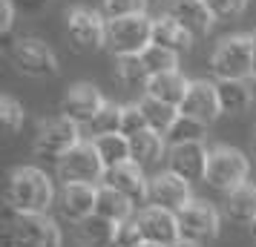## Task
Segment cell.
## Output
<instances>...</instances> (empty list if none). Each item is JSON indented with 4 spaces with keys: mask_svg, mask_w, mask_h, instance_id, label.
I'll return each instance as SVG.
<instances>
[{
    "mask_svg": "<svg viewBox=\"0 0 256 247\" xmlns=\"http://www.w3.org/2000/svg\"><path fill=\"white\" fill-rule=\"evenodd\" d=\"M248 173H250V161L248 155L233 150V147H216L210 150V164H208V181L213 190L219 193H230V190L248 184Z\"/></svg>",
    "mask_w": 256,
    "mask_h": 247,
    "instance_id": "4",
    "label": "cell"
},
{
    "mask_svg": "<svg viewBox=\"0 0 256 247\" xmlns=\"http://www.w3.org/2000/svg\"><path fill=\"white\" fill-rule=\"evenodd\" d=\"M254 150H256V130H254Z\"/></svg>",
    "mask_w": 256,
    "mask_h": 247,
    "instance_id": "41",
    "label": "cell"
},
{
    "mask_svg": "<svg viewBox=\"0 0 256 247\" xmlns=\"http://www.w3.org/2000/svg\"><path fill=\"white\" fill-rule=\"evenodd\" d=\"M167 173L182 178L187 184H198L208 178V164H210V150L204 144H176L167 150Z\"/></svg>",
    "mask_w": 256,
    "mask_h": 247,
    "instance_id": "10",
    "label": "cell"
},
{
    "mask_svg": "<svg viewBox=\"0 0 256 247\" xmlns=\"http://www.w3.org/2000/svg\"><path fill=\"white\" fill-rule=\"evenodd\" d=\"M121 109H124V106H116V104H110V101H106V106L101 109V115L92 121L95 138H98V135L118 132V127H121Z\"/></svg>",
    "mask_w": 256,
    "mask_h": 247,
    "instance_id": "34",
    "label": "cell"
},
{
    "mask_svg": "<svg viewBox=\"0 0 256 247\" xmlns=\"http://www.w3.org/2000/svg\"><path fill=\"white\" fill-rule=\"evenodd\" d=\"M136 222L141 227L144 245H156V247H176L182 242V227H178V216L162 207H144L136 216Z\"/></svg>",
    "mask_w": 256,
    "mask_h": 247,
    "instance_id": "13",
    "label": "cell"
},
{
    "mask_svg": "<svg viewBox=\"0 0 256 247\" xmlns=\"http://www.w3.org/2000/svg\"><path fill=\"white\" fill-rule=\"evenodd\" d=\"M95 150L101 155V164L106 170L112 167H121V164H130L132 161V153H130V138H124L121 132H110V135H98L92 138Z\"/></svg>",
    "mask_w": 256,
    "mask_h": 247,
    "instance_id": "26",
    "label": "cell"
},
{
    "mask_svg": "<svg viewBox=\"0 0 256 247\" xmlns=\"http://www.w3.org/2000/svg\"><path fill=\"white\" fill-rule=\"evenodd\" d=\"M6 201L14 216H46L55 201V187L44 170L38 167H14L6 181Z\"/></svg>",
    "mask_w": 256,
    "mask_h": 247,
    "instance_id": "1",
    "label": "cell"
},
{
    "mask_svg": "<svg viewBox=\"0 0 256 247\" xmlns=\"http://www.w3.org/2000/svg\"><path fill=\"white\" fill-rule=\"evenodd\" d=\"M178 112L184 118H193L198 124L210 127V124L222 115L216 81H190V89H187L184 101L178 106Z\"/></svg>",
    "mask_w": 256,
    "mask_h": 247,
    "instance_id": "14",
    "label": "cell"
},
{
    "mask_svg": "<svg viewBox=\"0 0 256 247\" xmlns=\"http://www.w3.org/2000/svg\"><path fill=\"white\" fill-rule=\"evenodd\" d=\"M216 92H219L222 112H230V115H239L244 109H250L256 98L248 81H216Z\"/></svg>",
    "mask_w": 256,
    "mask_h": 247,
    "instance_id": "22",
    "label": "cell"
},
{
    "mask_svg": "<svg viewBox=\"0 0 256 247\" xmlns=\"http://www.w3.org/2000/svg\"><path fill=\"white\" fill-rule=\"evenodd\" d=\"M116 75L118 81L124 83V86H147V81H150V72H147V66H144V60H141V55H136V58H116Z\"/></svg>",
    "mask_w": 256,
    "mask_h": 247,
    "instance_id": "29",
    "label": "cell"
},
{
    "mask_svg": "<svg viewBox=\"0 0 256 247\" xmlns=\"http://www.w3.org/2000/svg\"><path fill=\"white\" fill-rule=\"evenodd\" d=\"M167 141H164V135L158 132H144L138 138H132L130 141V153H132V164H138L141 170H147V167L158 164L162 158H167Z\"/></svg>",
    "mask_w": 256,
    "mask_h": 247,
    "instance_id": "23",
    "label": "cell"
},
{
    "mask_svg": "<svg viewBox=\"0 0 256 247\" xmlns=\"http://www.w3.org/2000/svg\"><path fill=\"white\" fill-rule=\"evenodd\" d=\"M60 227L49 216H14L9 230L12 247H60Z\"/></svg>",
    "mask_w": 256,
    "mask_h": 247,
    "instance_id": "8",
    "label": "cell"
},
{
    "mask_svg": "<svg viewBox=\"0 0 256 247\" xmlns=\"http://www.w3.org/2000/svg\"><path fill=\"white\" fill-rule=\"evenodd\" d=\"M210 72L216 81H250L254 78V37H222L210 55Z\"/></svg>",
    "mask_w": 256,
    "mask_h": 247,
    "instance_id": "2",
    "label": "cell"
},
{
    "mask_svg": "<svg viewBox=\"0 0 256 247\" xmlns=\"http://www.w3.org/2000/svg\"><path fill=\"white\" fill-rule=\"evenodd\" d=\"M167 14L178 20L193 37L208 35L216 23V17L210 14L204 0H167Z\"/></svg>",
    "mask_w": 256,
    "mask_h": 247,
    "instance_id": "17",
    "label": "cell"
},
{
    "mask_svg": "<svg viewBox=\"0 0 256 247\" xmlns=\"http://www.w3.org/2000/svg\"><path fill=\"white\" fill-rule=\"evenodd\" d=\"M224 216L239 224H248V227L256 222V187L250 181L224 196Z\"/></svg>",
    "mask_w": 256,
    "mask_h": 247,
    "instance_id": "21",
    "label": "cell"
},
{
    "mask_svg": "<svg viewBox=\"0 0 256 247\" xmlns=\"http://www.w3.org/2000/svg\"><path fill=\"white\" fill-rule=\"evenodd\" d=\"M101 184L104 187H112L121 196H127L132 204H141V201H147V196H150V178L144 176V170L138 164H132V161L106 170L104 178H101Z\"/></svg>",
    "mask_w": 256,
    "mask_h": 247,
    "instance_id": "16",
    "label": "cell"
},
{
    "mask_svg": "<svg viewBox=\"0 0 256 247\" xmlns=\"http://www.w3.org/2000/svg\"><path fill=\"white\" fill-rule=\"evenodd\" d=\"M141 245H144V236H141V227L136 219L121 222L116 227V245L112 247H141Z\"/></svg>",
    "mask_w": 256,
    "mask_h": 247,
    "instance_id": "36",
    "label": "cell"
},
{
    "mask_svg": "<svg viewBox=\"0 0 256 247\" xmlns=\"http://www.w3.org/2000/svg\"><path fill=\"white\" fill-rule=\"evenodd\" d=\"M187 89H190V81L178 69L173 72H164V75H152L147 86H144V95H150L162 104H170V106H182Z\"/></svg>",
    "mask_w": 256,
    "mask_h": 247,
    "instance_id": "20",
    "label": "cell"
},
{
    "mask_svg": "<svg viewBox=\"0 0 256 247\" xmlns=\"http://www.w3.org/2000/svg\"><path fill=\"white\" fill-rule=\"evenodd\" d=\"M254 78H256V35H254Z\"/></svg>",
    "mask_w": 256,
    "mask_h": 247,
    "instance_id": "39",
    "label": "cell"
},
{
    "mask_svg": "<svg viewBox=\"0 0 256 247\" xmlns=\"http://www.w3.org/2000/svg\"><path fill=\"white\" fill-rule=\"evenodd\" d=\"M190 201H193L190 184L176 178L173 173H158V176L150 178V196H147L150 207H162V210H170L178 216Z\"/></svg>",
    "mask_w": 256,
    "mask_h": 247,
    "instance_id": "15",
    "label": "cell"
},
{
    "mask_svg": "<svg viewBox=\"0 0 256 247\" xmlns=\"http://www.w3.org/2000/svg\"><path fill=\"white\" fill-rule=\"evenodd\" d=\"M106 106V98L92 83H75L70 92L60 98V115L78 124V127H92V121L101 115V109Z\"/></svg>",
    "mask_w": 256,
    "mask_h": 247,
    "instance_id": "11",
    "label": "cell"
},
{
    "mask_svg": "<svg viewBox=\"0 0 256 247\" xmlns=\"http://www.w3.org/2000/svg\"><path fill=\"white\" fill-rule=\"evenodd\" d=\"M12 63L14 69L26 75V78H52L55 72H58V58H55V52L46 46V43H40L38 37H24V40H18L12 46Z\"/></svg>",
    "mask_w": 256,
    "mask_h": 247,
    "instance_id": "9",
    "label": "cell"
},
{
    "mask_svg": "<svg viewBox=\"0 0 256 247\" xmlns=\"http://www.w3.org/2000/svg\"><path fill=\"white\" fill-rule=\"evenodd\" d=\"M104 173L106 167L101 164V155L92 141H81L58 161V176L64 178V184H98Z\"/></svg>",
    "mask_w": 256,
    "mask_h": 247,
    "instance_id": "5",
    "label": "cell"
},
{
    "mask_svg": "<svg viewBox=\"0 0 256 247\" xmlns=\"http://www.w3.org/2000/svg\"><path fill=\"white\" fill-rule=\"evenodd\" d=\"M141 60H144V66L150 72V78L152 75H164V72L178 69V55L167 52V49H158V46H150L141 55Z\"/></svg>",
    "mask_w": 256,
    "mask_h": 247,
    "instance_id": "31",
    "label": "cell"
},
{
    "mask_svg": "<svg viewBox=\"0 0 256 247\" xmlns=\"http://www.w3.org/2000/svg\"><path fill=\"white\" fill-rule=\"evenodd\" d=\"M141 247H156V245H141Z\"/></svg>",
    "mask_w": 256,
    "mask_h": 247,
    "instance_id": "42",
    "label": "cell"
},
{
    "mask_svg": "<svg viewBox=\"0 0 256 247\" xmlns=\"http://www.w3.org/2000/svg\"><path fill=\"white\" fill-rule=\"evenodd\" d=\"M204 135H208L204 124L182 115L173 124V130L164 135V141H167V147H176V144H204Z\"/></svg>",
    "mask_w": 256,
    "mask_h": 247,
    "instance_id": "28",
    "label": "cell"
},
{
    "mask_svg": "<svg viewBox=\"0 0 256 247\" xmlns=\"http://www.w3.org/2000/svg\"><path fill=\"white\" fill-rule=\"evenodd\" d=\"M136 14H144V0H104L106 20H121V17H136Z\"/></svg>",
    "mask_w": 256,
    "mask_h": 247,
    "instance_id": "33",
    "label": "cell"
},
{
    "mask_svg": "<svg viewBox=\"0 0 256 247\" xmlns=\"http://www.w3.org/2000/svg\"><path fill=\"white\" fill-rule=\"evenodd\" d=\"M66 35H70L72 46L84 49V52H95V49L106 46V17L95 9L86 6H75L66 12Z\"/></svg>",
    "mask_w": 256,
    "mask_h": 247,
    "instance_id": "7",
    "label": "cell"
},
{
    "mask_svg": "<svg viewBox=\"0 0 256 247\" xmlns=\"http://www.w3.org/2000/svg\"><path fill=\"white\" fill-rule=\"evenodd\" d=\"M95 216H101L106 222L112 224H121V222H130L132 219V201L127 196L116 193L112 187H98V204H95Z\"/></svg>",
    "mask_w": 256,
    "mask_h": 247,
    "instance_id": "24",
    "label": "cell"
},
{
    "mask_svg": "<svg viewBox=\"0 0 256 247\" xmlns=\"http://www.w3.org/2000/svg\"><path fill=\"white\" fill-rule=\"evenodd\" d=\"M152 46V17L136 14L121 20H106V49L116 58H136Z\"/></svg>",
    "mask_w": 256,
    "mask_h": 247,
    "instance_id": "3",
    "label": "cell"
},
{
    "mask_svg": "<svg viewBox=\"0 0 256 247\" xmlns=\"http://www.w3.org/2000/svg\"><path fill=\"white\" fill-rule=\"evenodd\" d=\"M0 121H3V130L9 132V135H14V132L24 127L26 112L12 95H3V98H0Z\"/></svg>",
    "mask_w": 256,
    "mask_h": 247,
    "instance_id": "32",
    "label": "cell"
},
{
    "mask_svg": "<svg viewBox=\"0 0 256 247\" xmlns=\"http://www.w3.org/2000/svg\"><path fill=\"white\" fill-rule=\"evenodd\" d=\"M176 247H198V245H193V242H184V239H182V242H178Z\"/></svg>",
    "mask_w": 256,
    "mask_h": 247,
    "instance_id": "38",
    "label": "cell"
},
{
    "mask_svg": "<svg viewBox=\"0 0 256 247\" xmlns=\"http://www.w3.org/2000/svg\"><path fill=\"white\" fill-rule=\"evenodd\" d=\"M116 227L118 224L106 222L101 216H90L86 222L78 224V233H81V242L86 247H112L116 245Z\"/></svg>",
    "mask_w": 256,
    "mask_h": 247,
    "instance_id": "27",
    "label": "cell"
},
{
    "mask_svg": "<svg viewBox=\"0 0 256 247\" xmlns=\"http://www.w3.org/2000/svg\"><path fill=\"white\" fill-rule=\"evenodd\" d=\"M118 132L124 135V138H138V135H144V132H150V127H147V118H144V112H141L138 104H130L121 109V127H118Z\"/></svg>",
    "mask_w": 256,
    "mask_h": 247,
    "instance_id": "30",
    "label": "cell"
},
{
    "mask_svg": "<svg viewBox=\"0 0 256 247\" xmlns=\"http://www.w3.org/2000/svg\"><path fill=\"white\" fill-rule=\"evenodd\" d=\"M178 227H182V239L193 242V245H208L219 236V213L210 207L208 201H190L184 210L178 213Z\"/></svg>",
    "mask_w": 256,
    "mask_h": 247,
    "instance_id": "12",
    "label": "cell"
},
{
    "mask_svg": "<svg viewBox=\"0 0 256 247\" xmlns=\"http://www.w3.org/2000/svg\"><path fill=\"white\" fill-rule=\"evenodd\" d=\"M250 233H254V239H256V222H254V224H250Z\"/></svg>",
    "mask_w": 256,
    "mask_h": 247,
    "instance_id": "40",
    "label": "cell"
},
{
    "mask_svg": "<svg viewBox=\"0 0 256 247\" xmlns=\"http://www.w3.org/2000/svg\"><path fill=\"white\" fill-rule=\"evenodd\" d=\"M95 204H98V187L95 184H64V190H60V210L75 224L95 216Z\"/></svg>",
    "mask_w": 256,
    "mask_h": 247,
    "instance_id": "18",
    "label": "cell"
},
{
    "mask_svg": "<svg viewBox=\"0 0 256 247\" xmlns=\"http://www.w3.org/2000/svg\"><path fill=\"white\" fill-rule=\"evenodd\" d=\"M138 106H141V112H144V118H147L150 132H158V135H167V132L173 130V124L182 118L178 106L162 104V101H156V98H150V95H144V98L138 101Z\"/></svg>",
    "mask_w": 256,
    "mask_h": 247,
    "instance_id": "25",
    "label": "cell"
},
{
    "mask_svg": "<svg viewBox=\"0 0 256 247\" xmlns=\"http://www.w3.org/2000/svg\"><path fill=\"white\" fill-rule=\"evenodd\" d=\"M14 23V3L12 0H0V32L9 35Z\"/></svg>",
    "mask_w": 256,
    "mask_h": 247,
    "instance_id": "37",
    "label": "cell"
},
{
    "mask_svg": "<svg viewBox=\"0 0 256 247\" xmlns=\"http://www.w3.org/2000/svg\"><path fill=\"white\" fill-rule=\"evenodd\" d=\"M78 144H81V127L66 121L64 115H58V118H52V121H46V124H40V130L35 135V153L40 158L60 161Z\"/></svg>",
    "mask_w": 256,
    "mask_h": 247,
    "instance_id": "6",
    "label": "cell"
},
{
    "mask_svg": "<svg viewBox=\"0 0 256 247\" xmlns=\"http://www.w3.org/2000/svg\"><path fill=\"white\" fill-rule=\"evenodd\" d=\"M152 46L167 49L173 55H184L187 49L193 46V35L178 20H173L170 14H164V17L152 20Z\"/></svg>",
    "mask_w": 256,
    "mask_h": 247,
    "instance_id": "19",
    "label": "cell"
},
{
    "mask_svg": "<svg viewBox=\"0 0 256 247\" xmlns=\"http://www.w3.org/2000/svg\"><path fill=\"white\" fill-rule=\"evenodd\" d=\"M204 6L216 20H236L248 9V0H204Z\"/></svg>",
    "mask_w": 256,
    "mask_h": 247,
    "instance_id": "35",
    "label": "cell"
}]
</instances>
